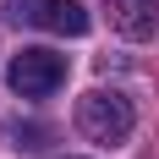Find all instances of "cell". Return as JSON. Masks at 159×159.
Returning <instances> with one entry per match:
<instances>
[{"instance_id":"6da1fadb","label":"cell","mask_w":159,"mask_h":159,"mask_svg":"<svg viewBox=\"0 0 159 159\" xmlns=\"http://www.w3.org/2000/svg\"><path fill=\"white\" fill-rule=\"evenodd\" d=\"M132 126H137V110H132V99L121 93V88H93V93L77 99V132L88 137V143H126Z\"/></svg>"},{"instance_id":"7a4b0ae2","label":"cell","mask_w":159,"mask_h":159,"mask_svg":"<svg viewBox=\"0 0 159 159\" xmlns=\"http://www.w3.org/2000/svg\"><path fill=\"white\" fill-rule=\"evenodd\" d=\"M6 82L22 99H49L66 82V55H55V49H16L11 66H6Z\"/></svg>"},{"instance_id":"3957f363","label":"cell","mask_w":159,"mask_h":159,"mask_svg":"<svg viewBox=\"0 0 159 159\" xmlns=\"http://www.w3.org/2000/svg\"><path fill=\"white\" fill-rule=\"evenodd\" d=\"M11 22H16V28L61 33V39H82V33H88V11H82L77 0H16V6H11Z\"/></svg>"},{"instance_id":"277c9868","label":"cell","mask_w":159,"mask_h":159,"mask_svg":"<svg viewBox=\"0 0 159 159\" xmlns=\"http://www.w3.org/2000/svg\"><path fill=\"white\" fill-rule=\"evenodd\" d=\"M110 6V22L121 39H154L159 28V0H104Z\"/></svg>"},{"instance_id":"5b68a950","label":"cell","mask_w":159,"mask_h":159,"mask_svg":"<svg viewBox=\"0 0 159 159\" xmlns=\"http://www.w3.org/2000/svg\"><path fill=\"white\" fill-rule=\"evenodd\" d=\"M39 137H44L39 126H22V121L11 126V143H16V148H39Z\"/></svg>"}]
</instances>
